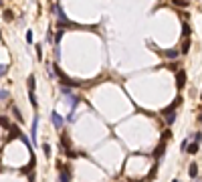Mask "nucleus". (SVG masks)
<instances>
[{"label":"nucleus","mask_w":202,"mask_h":182,"mask_svg":"<svg viewBox=\"0 0 202 182\" xmlns=\"http://www.w3.org/2000/svg\"><path fill=\"white\" fill-rule=\"evenodd\" d=\"M31 138H32V146H38V115H34V119H32Z\"/></svg>","instance_id":"nucleus-1"},{"label":"nucleus","mask_w":202,"mask_h":182,"mask_svg":"<svg viewBox=\"0 0 202 182\" xmlns=\"http://www.w3.org/2000/svg\"><path fill=\"white\" fill-rule=\"evenodd\" d=\"M51 119H53V124H55V128H57V129H61L63 124H65V119H63L57 111H51Z\"/></svg>","instance_id":"nucleus-2"},{"label":"nucleus","mask_w":202,"mask_h":182,"mask_svg":"<svg viewBox=\"0 0 202 182\" xmlns=\"http://www.w3.org/2000/svg\"><path fill=\"white\" fill-rule=\"evenodd\" d=\"M176 85H178V89H182L184 85H186V73L184 71H178V75H176Z\"/></svg>","instance_id":"nucleus-3"},{"label":"nucleus","mask_w":202,"mask_h":182,"mask_svg":"<svg viewBox=\"0 0 202 182\" xmlns=\"http://www.w3.org/2000/svg\"><path fill=\"white\" fill-rule=\"evenodd\" d=\"M200 140H194V144H190V142H188L186 144V150L184 152H188V154H196V152H198V148H200Z\"/></svg>","instance_id":"nucleus-4"},{"label":"nucleus","mask_w":202,"mask_h":182,"mask_svg":"<svg viewBox=\"0 0 202 182\" xmlns=\"http://www.w3.org/2000/svg\"><path fill=\"white\" fill-rule=\"evenodd\" d=\"M59 182H71V176H69L67 168H61V174H59Z\"/></svg>","instance_id":"nucleus-5"},{"label":"nucleus","mask_w":202,"mask_h":182,"mask_svg":"<svg viewBox=\"0 0 202 182\" xmlns=\"http://www.w3.org/2000/svg\"><path fill=\"white\" fill-rule=\"evenodd\" d=\"M188 172H190V178L192 180H198V166H196V164H190Z\"/></svg>","instance_id":"nucleus-6"},{"label":"nucleus","mask_w":202,"mask_h":182,"mask_svg":"<svg viewBox=\"0 0 202 182\" xmlns=\"http://www.w3.org/2000/svg\"><path fill=\"white\" fill-rule=\"evenodd\" d=\"M27 85H28V93H34V87H37V79H34V75H31V77H28Z\"/></svg>","instance_id":"nucleus-7"},{"label":"nucleus","mask_w":202,"mask_h":182,"mask_svg":"<svg viewBox=\"0 0 202 182\" xmlns=\"http://www.w3.org/2000/svg\"><path fill=\"white\" fill-rule=\"evenodd\" d=\"M164 57H168V59H176L178 57V49H168V51H164Z\"/></svg>","instance_id":"nucleus-8"},{"label":"nucleus","mask_w":202,"mask_h":182,"mask_svg":"<svg viewBox=\"0 0 202 182\" xmlns=\"http://www.w3.org/2000/svg\"><path fill=\"white\" fill-rule=\"evenodd\" d=\"M28 101H31V105L34 107V109L38 107V101H37V97H34V93H28Z\"/></svg>","instance_id":"nucleus-9"},{"label":"nucleus","mask_w":202,"mask_h":182,"mask_svg":"<svg viewBox=\"0 0 202 182\" xmlns=\"http://www.w3.org/2000/svg\"><path fill=\"white\" fill-rule=\"evenodd\" d=\"M12 114H14V118L18 119V121H22V114H20V109H18V107H12Z\"/></svg>","instance_id":"nucleus-10"},{"label":"nucleus","mask_w":202,"mask_h":182,"mask_svg":"<svg viewBox=\"0 0 202 182\" xmlns=\"http://www.w3.org/2000/svg\"><path fill=\"white\" fill-rule=\"evenodd\" d=\"M182 33H184V37H190L192 30H190V27H188V23H184V24H182Z\"/></svg>","instance_id":"nucleus-11"},{"label":"nucleus","mask_w":202,"mask_h":182,"mask_svg":"<svg viewBox=\"0 0 202 182\" xmlns=\"http://www.w3.org/2000/svg\"><path fill=\"white\" fill-rule=\"evenodd\" d=\"M42 152H45V156H47V158L51 156V146H49V142H45V144H42Z\"/></svg>","instance_id":"nucleus-12"},{"label":"nucleus","mask_w":202,"mask_h":182,"mask_svg":"<svg viewBox=\"0 0 202 182\" xmlns=\"http://www.w3.org/2000/svg\"><path fill=\"white\" fill-rule=\"evenodd\" d=\"M12 18H14V12H10V10H6V12H4V20H8V23H10Z\"/></svg>","instance_id":"nucleus-13"},{"label":"nucleus","mask_w":202,"mask_h":182,"mask_svg":"<svg viewBox=\"0 0 202 182\" xmlns=\"http://www.w3.org/2000/svg\"><path fill=\"white\" fill-rule=\"evenodd\" d=\"M190 51V41H184L182 43V53H188Z\"/></svg>","instance_id":"nucleus-14"},{"label":"nucleus","mask_w":202,"mask_h":182,"mask_svg":"<svg viewBox=\"0 0 202 182\" xmlns=\"http://www.w3.org/2000/svg\"><path fill=\"white\" fill-rule=\"evenodd\" d=\"M61 146H63V148H69V138H67V134L61 138Z\"/></svg>","instance_id":"nucleus-15"},{"label":"nucleus","mask_w":202,"mask_h":182,"mask_svg":"<svg viewBox=\"0 0 202 182\" xmlns=\"http://www.w3.org/2000/svg\"><path fill=\"white\" fill-rule=\"evenodd\" d=\"M6 71H8V67H6V65H0V77H2Z\"/></svg>","instance_id":"nucleus-16"},{"label":"nucleus","mask_w":202,"mask_h":182,"mask_svg":"<svg viewBox=\"0 0 202 182\" xmlns=\"http://www.w3.org/2000/svg\"><path fill=\"white\" fill-rule=\"evenodd\" d=\"M8 97V91H0V99H6Z\"/></svg>","instance_id":"nucleus-17"},{"label":"nucleus","mask_w":202,"mask_h":182,"mask_svg":"<svg viewBox=\"0 0 202 182\" xmlns=\"http://www.w3.org/2000/svg\"><path fill=\"white\" fill-rule=\"evenodd\" d=\"M27 41H28V43H32V33H31V30L27 33Z\"/></svg>","instance_id":"nucleus-18"},{"label":"nucleus","mask_w":202,"mask_h":182,"mask_svg":"<svg viewBox=\"0 0 202 182\" xmlns=\"http://www.w3.org/2000/svg\"><path fill=\"white\" fill-rule=\"evenodd\" d=\"M37 55H38V59H41V55H42V49H41V45H37Z\"/></svg>","instance_id":"nucleus-19"},{"label":"nucleus","mask_w":202,"mask_h":182,"mask_svg":"<svg viewBox=\"0 0 202 182\" xmlns=\"http://www.w3.org/2000/svg\"><path fill=\"white\" fill-rule=\"evenodd\" d=\"M172 182H178V180H172Z\"/></svg>","instance_id":"nucleus-20"},{"label":"nucleus","mask_w":202,"mask_h":182,"mask_svg":"<svg viewBox=\"0 0 202 182\" xmlns=\"http://www.w3.org/2000/svg\"><path fill=\"white\" fill-rule=\"evenodd\" d=\"M196 182H200V180H196Z\"/></svg>","instance_id":"nucleus-21"},{"label":"nucleus","mask_w":202,"mask_h":182,"mask_svg":"<svg viewBox=\"0 0 202 182\" xmlns=\"http://www.w3.org/2000/svg\"><path fill=\"white\" fill-rule=\"evenodd\" d=\"M0 2H2V0H0Z\"/></svg>","instance_id":"nucleus-22"}]
</instances>
